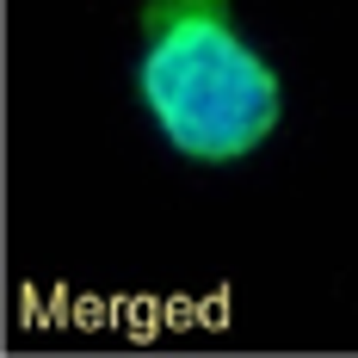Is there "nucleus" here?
I'll return each instance as SVG.
<instances>
[{
    "label": "nucleus",
    "mask_w": 358,
    "mask_h": 358,
    "mask_svg": "<svg viewBox=\"0 0 358 358\" xmlns=\"http://www.w3.org/2000/svg\"><path fill=\"white\" fill-rule=\"evenodd\" d=\"M130 93L185 167H241L285 124V74L235 0H143Z\"/></svg>",
    "instance_id": "f257e3e1"
}]
</instances>
